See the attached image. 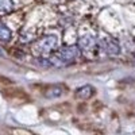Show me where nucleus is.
I'll use <instances>...</instances> for the list:
<instances>
[{"label":"nucleus","instance_id":"8","mask_svg":"<svg viewBox=\"0 0 135 135\" xmlns=\"http://www.w3.org/2000/svg\"><path fill=\"white\" fill-rule=\"evenodd\" d=\"M14 8V4L11 0H0V15H6L11 12Z\"/></svg>","mask_w":135,"mask_h":135},{"label":"nucleus","instance_id":"7","mask_svg":"<svg viewBox=\"0 0 135 135\" xmlns=\"http://www.w3.org/2000/svg\"><path fill=\"white\" fill-rule=\"evenodd\" d=\"M95 95V88L91 85H84L76 91V97L80 100H88Z\"/></svg>","mask_w":135,"mask_h":135},{"label":"nucleus","instance_id":"6","mask_svg":"<svg viewBox=\"0 0 135 135\" xmlns=\"http://www.w3.org/2000/svg\"><path fill=\"white\" fill-rule=\"evenodd\" d=\"M64 85H60V84H53V85H49L46 86V91H45V96L47 99H57L60 97L61 95H64Z\"/></svg>","mask_w":135,"mask_h":135},{"label":"nucleus","instance_id":"1","mask_svg":"<svg viewBox=\"0 0 135 135\" xmlns=\"http://www.w3.org/2000/svg\"><path fill=\"white\" fill-rule=\"evenodd\" d=\"M80 55V49H77L74 46L70 47H64L60 51L54 53L53 55L46 60L49 66L53 68H65V66H69L72 65Z\"/></svg>","mask_w":135,"mask_h":135},{"label":"nucleus","instance_id":"3","mask_svg":"<svg viewBox=\"0 0 135 135\" xmlns=\"http://www.w3.org/2000/svg\"><path fill=\"white\" fill-rule=\"evenodd\" d=\"M2 95L9 100L12 101V103H26V101L30 100V97L25 93V91H22L20 88H15L11 85H4L2 88Z\"/></svg>","mask_w":135,"mask_h":135},{"label":"nucleus","instance_id":"2","mask_svg":"<svg viewBox=\"0 0 135 135\" xmlns=\"http://www.w3.org/2000/svg\"><path fill=\"white\" fill-rule=\"evenodd\" d=\"M58 45V39L55 35H46L41 38L39 41H37L32 46V51L35 55H39V57H45V55H50L54 49L57 47Z\"/></svg>","mask_w":135,"mask_h":135},{"label":"nucleus","instance_id":"5","mask_svg":"<svg viewBox=\"0 0 135 135\" xmlns=\"http://www.w3.org/2000/svg\"><path fill=\"white\" fill-rule=\"evenodd\" d=\"M78 45H80V50L84 51V53H92L93 50L97 49V41H96V38L92 37V35L81 37Z\"/></svg>","mask_w":135,"mask_h":135},{"label":"nucleus","instance_id":"9","mask_svg":"<svg viewBox=\"0 0 135 135\" xmlns=\"http://www.w3.org/2000/svg\"><path fill=\"white\" fill-rule=\"evenodd\" d=\"M11 39V30L0 22V41L2 42H8Z\"/></svg>","mask_w":135,"mask_h":135},{"label":"nucleus","instance_id":"4","mask_svg":"<svg viewBox=\"0 0 135 135\" xmlns=\"http://www.w3.org/2000/svg\"><path fill=\"white\" fill-rule=\"evenodd\" d=\"M97 47L101 50V53H104L107 55H118L120 53V46L118 41L112 38H104L97 45Z\"/></svg>","mask_w":135,"mask_h":135}]
</instances>
